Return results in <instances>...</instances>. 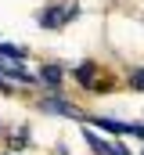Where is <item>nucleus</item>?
Returning a JSON list of instances; mask_svg holds the SVG:
<instances>
[{"instance_id":"f257e3e1","label":"nucleus","mask_w":144,"mask_h":155,"mask_svg":"<svg viewBox=\"0 0 144 155\" xmlns=\"http://www.w3.org/2000/svg\"><path fill=\"white\" fill-rule=\"evenodd\" d=\"M43 112H54V116H69V119H83V112L72 105V101H65V97H43V105H40Z\"/></svg>"},{"instance_id":"f03ea898","label":"nucleus","mask_w":144,"mask_h":155,"mask_svg":"<svg viewBox=\"0 0 144 155\" xmlns=\"http://www.w3.org/2000/svg\"><path fill=\"white\" fill-rule=\"evenodd\" d=\"M97 126L108 130V134H126V137H144L141 123H115V119H97Z\"/></svg>"},{"instance_id":"7ed1b4c3","label":"nucleus","mask_w":144,"mask_h":155,"mask_svg":"<svg viewBox=\"0 0 144 155\" xmlns=\"http://www.w3.org/2000/svg\"><path fill=\"white\" fill-rule=\"evenodd\" d=\"M72 15H76V7H69V11H61V7H51V11H43L40 25H43V29H58V25H61V18H72Z\"/></svg>"},{"instance_id":"20e7f679","label":"nucleus","mask_w":144,"mask_h":155,"mask_svg":"<svg viewBox=\"0 0 144 155\" xmlns=\"http://www.w3.org/2000/svg\"><path fill=\"white\" fill-rule=\"evenodd\" d=\"M61 79H65L61 65H43L40 69V83H47V87H61Z\"/></svg>"},{"instance_id":"39448f33","label":"nucleus","mask_w":144,"mask_h":155,"mask_svg":"<svg viewBox=\"0 0 144 155\" xmlns=\"http://www.w3.org/2000/svg\"><path fill=\"white\" fill-rule=\"evenodd\" d=\"M0 58H7V61H22V58H25V51H22V47H15V43H0Z\"/></svg>"},{"instance_id":"423d86ee","label":"nucleus","mask_w":144,"mask_h":155,"mask_svg":"<svg viewBox=\"0 0 144 155\" xmlns=\"http://www.w3.org/2000/svg\"><path fill=\"white\" fill-rule=\"evenodd\" d=\"M94 72H97V69L87 61V65H79V69H76V79H79L83 87H94Z\"/></svg>"},{"instance_id":"0eeeda50","label":"nucleus","mask_w":144,"mask_h":155,"mask_svg":"<svg viewBox=\"0 0 144 155\" xmlns=\"http://www.w3.org/2000/svg\"><path fill=\"white\" fill-rule=\"evenodd\" d=\"M130 87L133 90H144V69H133L130 72Z\"/></svg>"},{"instance_id":"6e6552de","label":"nucleus","mask_w":144,"mask_h":155,"mask_svg":"<svg viewBox=\"0 0 144 155\" xmlns=\"http://www.w3.org/2000/svg\"><path fill=\"white\" fill-rule=\"evenodd\" d=\"M25 141H29V134L22 130V134H15V141H11V148H25Z\"/></svg>"}]
</instances>
